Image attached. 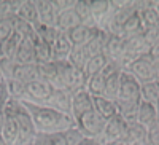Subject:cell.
Instances as JSON below:
<instances>
[{
  "label": "cell",
  "mask_w": 159,
  "mask_h": 145,
  "mask_svg": "<svg viewBox=\"0 0 159 145\" xmlns=\"http://www.w3.org/2000/svg\"><path fill=\"white\" fill-rule=\"evenodd\" d=\"M107 38H108L107 32L102 30V29H97L94 32V35L91 37V40L84 45L86 49L89 51V54L94 56V54H100V53H103V46H105V43H107Z\"/></svg>",
  "instance_id": "4dcf8cb0"
},
{
  "label": "cell",
  "mask_w": 159,
  "mask_h": 145,
  "mask_svg": "<svg viewBox=\"0 0 159 145\" xmlns=\"http://www.w3.org/2000/svg\"><path fill=\"white\" fill-rule=\"evenodd\" d=\"M30 145H32V143H30Z\"/></svg>",
  "instance_id": "f907efd6"
},
{
  "label": "cell",
  "mask_w": 159,
  "mask_h": 145,
  "mask_svg": "<svg viewBox=\"0 0 159 145\" xmlns=\"http://www.w3.org/2000/svg\"><path fill=\"white\" fill-rule=\"evenodd\" d=\"M13 32H15V16H7L0 19V43L8 40Z\"/></svg>",
  "instance_id": "8d00e7d4"
},
{
  "label": "cell",
  "mask_w": 159,
  "mask_h": 145,
  "mask_svg": "<svg viewBox=\"0 0 159 145\" xmlns=\"http://www.w3.org/2000/svg\"><path fill=\"white\" fill-rule=\"evenodd\" d=\"M15 16H16L18 19L24 21V22L30 24L32 27H37V26L40 24V21H38V13H37V8H35L34 0H22Z\"/></svg>",
  "instance_id": "44dd1931"
},
{
  "label": "cell",
  "mask_w": 159,
  "mask_h": 145,
  "mask_svg": "<svg viewBox=\"0 0 159 145\" xmlns=\"http://www.w3.org/2000/svg\"><path fill=\"white\" fill-rule=\"evenodd\" d=\"M137 8H139L143 32L159 26V16H157L156 10L153 8V2H137Z\"/></svg>",
  "instance_id": "e0dca14e"
},
{
  "label": "cell",
  "mask_w": 159,
  "mask_h": 145,
  "mask_svg": "<svg viewBox=\"0 0 159 145\" xmlns=\"http://www.w3.org/2000/svg\"><path fill=\"white\" fill-rule=\"evenodd\" d=\"M75 13L78 15L81 24L89 26V27H97L94 19L91 16V10H89V0H76V5H75ZM99 29V27H97Z\"/></svg>",
  "instance_id": "d6a6232c"
},
{
  "label": "cell",
  "mask_w": 159,
  "mask_h": 145,
  "mask_svg": "<svg viewBox=\"0 0 159 145\" xmlns=\"http://www.w3.org/2000/svg\"><path fill=\"white\" fill-rule=\"evenodd\" d=\"M143 37H145V40H147V43L150 45V48L153 45H156L159 42V26H156V27H151L148 30H145L143 32Z\"/></svg>",
  "instance_id": "b9f144b4"
},
{
  "label": "cell",
  "mask_w": 159,
  "mask_h": 145,
  "mask_svg": "<svg viewBox=\"0 0 159 145\" xmlns=\"http://www.w3.org/2000/svg\"><path fill=\"white\" fill-rule=\"evenodd\" d=\"M92 110H94V101H92V96L84 88L72 93V118L75 123L83 115H86Z\"/></svg>",
  "instance_id": "30bf717a"
},
{
  "label": "cell",
  "mask_w": 159,
  "mask_h": 145,
  "mask_svg": "<svg viewBox=\"0 0 159 145\" xmlns=\"http://www.w3.org/2000/svg\"><path fill=\"white\" fill-rule=\"evenodd\" d=\"M91 54H89V51L86 49V46H73L72 48V53H70V56H69V62L73 65L75 69L78 70H81L84 69V65L88 64Z\"/></svg>",
  "instance_id": "1f68e13d"
},
{
  "label": "cell",
  "mask_w": 159,
  "mask_h": 145,
  "mask_svg": "<svg viewBox=\"0 0 159 145\" xmlns=\"http://www.w3.org/2000/svg\"><path fill=\"white\" fill-rule=\"evenodd\" d=\"M105 82H107V75L102 70L100 73H96L89 77L86 80L84 89L92 96V97H97V96H103V91H105Z\"/></svg>",
  "instance_id": "4316f807"
},
{
  "label": "cell",
  "mask_w": 159,
  "mask_h": 145,
  "mask_svg": "<svg viewBox=\"0 0 159 145\" xmlns=\"http://www.w3.org/2000/svg\"><path fill=\"white\" fill-rule=\"evenodd\" d=\"M57 85L59 89H67L70 93H75L78 89H83L86 85V77L81 70L75 69L69 61L57 62Z\"/></svg>",
  "instance_id": "3957f363"
},
{
  "label": "cell",
  "mask_w": 159,
  "mask_h": 145,
  "mask_svg": "<svg viewBox=\"0 0 159 145\" xmlns=\"http://www.w3.org/2000/svg\"><path fill=\"white\" fill-rule=\"evenodd\" d=\"M148 129L139 124L137 121H126V134L124 140L129 145H147Z\"/></svg>",
  "instance_id": "5bb4252c"
},
{
  "label": "cell",
  "mask_w": 159,
  "mask_h": 145,
  "mask_svg": "<svg viewBox=\"0 0 159 145\" xmlns=\"http://www.w3.org/2000/svg\"><path fill=\"white\" fill-rule=\"evenodd\" d=\"M124 70L129 72L140 85L142 83L156 82L157 77H159V72H157V67H156V61L150 54L132 61Z\"/></svg>",
  "instance_id": "277c9868"
},
{
  "label": "cell",
  "mask_w": 159,
  "mask_h": 145,
  "mask_svg": "<svg viewBox=\"0 0 159 145\" xmlns=\"http://www.w3.org/2000/svg\"><path fill=\"white\" fill-rule=\"evenodd\" d=\"M35 34H37V37H38V40L40 42H43V43H46V45H52L54 43V40H56V37H57V30H56V27L54 26H43V24H38L37 27H35Z\"/></svg>",
  "instance_id": "e575fe53"
},
{
  "label": "cell",
  "mask_w": 159,
  "mask_h": 145,
  "mask_svg": "<svg viewBox=\"0 0 159 145\" xmlns=\"http://www.w3.org/2000/svg\"><path fill=\"white\" fill-rule=\"evenodd\" d=\"M38 43V37L35 35L34 38H25L22 40V43L18 48L16 58L15 61L18 64H37V58H35V45Z\"/></svg>",
  "instance_id": "2e32d148"
},
{
  "label": "cell",
  "mask_w": 159,
  "mask_h": 145,
  "mask_svg": "<svg viewBox=\"0 0 159 145\" xmlns=\"http://www.w3.org/2000/svg\"><path fill=\"white\" fill-rule=\"evenodd\" d=\"M156 67H157V72H159V59H156Z\"/></svg>",
  "instance_id": "681fc988"
},
{
  "label": "cell",
  "mask_w": 159,
  "mask_h": 145,
  "mask_svg": "<svg viewBox=\"0 0 159 145\" xmlns=\"http://www.w3.org/2000/svg\"><path fill=\"white\" fill-rule=\"evenodd\" d=\"M24 38L13 32V35L8 38V40H5L3 43H0V58H5V59H15L16 58V53H18V48L19 45L22 43Z\"/></svg>",
  "instance_id": "484cf974"
},
{
  "label": "cell",
  "mask_w": 159,
  "mask_h": 145,
  "mask_svg": "<svg viewBox=\"0 0 159 145\" xmlns=\"http://www.w3.org/2000/svg\"><path fill=\"white\" fill-rule=\"evenodd\" d=\"M78 145H102V142L99 139H88V137H84Z\"/></svg>",
  "instance_id": "f6af8a7d"
},
{
  "label": "cell",
  "mask_w": 159,
  "mask_h": 145,
  "mask_svg": "<svg viewBox=\"0 0 159 145\" xmlns=\"http://www.w3.org/2000/svg\"><path fill=\"white\" fill-rule=\"evenodd\" d=\"M150 49L151 48L147 43V40H145L143 34H139V35H134L130 38H126L124 40V69L132 61L150 54Z\"/></svg>",
  "instance_id": "8992f818"
},
{
  "label": "cell",
  "mask_w": 159,
  "mask_h": 145,
  "mask_svg": "<svg viewBox=\"0 0 159 145\" xmlns=\"http://www.w3.org/2000/svg\"><path fill=\"white\" fill-rule=\"evenodd\" d=\"M81 24V21H80L78 15L75 13V10H67V11H62L59 13V15L56 16V21H54V27L57 32H64L67 34L69 30H72L73 27H76V26Z\"/></svg>",
  "instance_id": "d6986e66"
},
{
  "label": "cell",
  "mask_w": 159,
  "mask_h": 145,
  "mask_svg": "<svg viewBox=\"0 0 159 145\" xmlns=\"http://www.w3.org/2000/svg\"><path fill=\"white\" fill-rule=\"evenodd\" d=\"M11 16L10 15V7H8V0H0V19Z\"/></svg>",
  "instance_id": "ee69618b"
},
{
  "label": "cell",
  "mask_w": 159,
  "mask_h": 145,
  "mask_svg": "<svg viewBox=\"0 0 159 145\" xmlns=\"http://www.w3.org/2000/svg\"><path fill=\"white\" fill-rule=\"evenodd\" d=\"M38 65V78L46 83H49L52 88L57 85V62H46V64H37Z\"/></svg>",
  "instance_id": "f1b7e54d"
},
{
  "label": "cell",
  "mask_w": 159,
  "mask_h": 145,
  "mask_svg": "<svg viewBox=\"0 0 159 145\" xmlns=\"http://www.w3.org/2000/svg\"><path fill=\"white\" fill-rule=\"evenodd\" d=\"M75 124L83 133L84 137H88V139H100L103 129H105V124H107V120H105L103 116H100L96 110H92V112L83 115Z\"/></svg>",
  "instance_id": "5b68a950"
},
{
  "label": "cell",
  "mask_w": 159,
  "mask_h": 145,
  "mask_svg": "<svg viewBox=\"0 0 159 145\" xmlns=\"http://www.w3.org/2000/svg\"><path fill=\"white\" fill-rule=\"evenodd\" d=\"M27 109L32 123L35 126L37 134H56V133H64V131L70 129L75 126V121L70 115L61 113L54 109H49L46 105H37V104H29L22 102Z\"/></svg>",
  "instance_id": "6da1fadb"
},
{
  "label": "cell",
  "mask_w": 159,
  "mask_h": 145,
  "mask_svg": "<svg viewBox=\"0 0 159 145\" xmlns=\"http://www.w3.org/2000/svg\"><path fill=\"white\" fill-rule=\"evenodd\" d=\"M52 88L49 83L43 80H35L29 85H25V97L22 102H29V104H37V105H45L48 99L51 97Z\"/></svg>",
  "instance_id": "52a82bcc"
},
{
  "label": "cell",
  "mask_w": 159,
  "mask_h": 145,
  "mask_svg": "<svg viewBox=\"0 0 159 145\" xmlns=\"http://www.w3.org/2000/svg\"><path fill=\"white\" fill-rule=\"evenodd\" d=\"M147 145H159V120L148 129Z\"/></svg>",
  "instance_id": "7bdbcfd3"
},
{
  "label": "cell",
  "mask_w": 159,
  "mask_h": 145,
  "mask_svg": "<svg viewBox=\"0 0 159 145\" xmlns=\"http://www.w3.org/2000/svg\"><path fill=\"white\" fill-rule=\"evenodd\" d=\"M73 45L70 43V40L67 38V34L59 32L54 43L51 45V59L52 62H64L69 61V56L72 53Z\"/></svg>",
  "instance_id": "4fadbf2b"
},
{
  "label": "cell",
  "mask_w": 159,
  "mask_h": 145,
  "mask_svg": "<svg viewBox=\"0 0 159 145\" xmlns=\"http://www.w3.org/2000/svg\"><path fill=\"white\" fill-rule=\"evenodd\" d=\"M157 120H159V110L154 107V105L142 101L140 105H139V109H137L135 121H137L139 124H142L143 128L150 129Z\"/></svg>",
  "instance_id": "9a60e30c"
},
{
  "label": "cell",
  "mask_w": 159,
  "mask_h": 145,
  "mask_svg": "<svg viewBox=\"0 0 159 145\" xmlns=\"http://www.w3.org/2000/svg\"><path fill=\"white\" fill-rule=\"evenodd\" d=\"M13 78L24 85H29L35 80H40L38 78V65L37 64H18L16 62V69H15V75Z\"/></svg>",
  "instance_id": "7402d4cb"
},
{
  "label": "cell",
  "mask_w": 159,
  "mask_h": 145,
  "mask_svg": "<svg viewBox=\"0 0 159 145\" xmlns=\"http://www.w3.org/2000/svg\"><path fill=\"white\" fill-rule=\"evenodd\" d=\"M150 56L156 61V59H159V42L156 43V45H153L151 46V49H150Z\"/></svg>",
  "instance_id": "bcb514c9"
},
{
  "label": "cell",
  "mask_w": 159,
  "mask_h": 145,
  "mask_svg": "<svg viewBox=\"0 0 159 145\" xmlns=\"http://www.w3.org/2000/svg\"><path fill=\"white\" fill-rule=\"evenodd\" d=\"M103 54L110 64H115L116 67L124 70V38L108 34L107 43L103 46Z\"/></svg>",
  "instance_id": "ba28073f"
},
{
  "label": "cell",
  "mask_w": 159,
  "mask_h": 145,
  "mask_svg": "<svg viewBox=\"0 0 159 145\" xmlns=\"http://www.w3.org/2000/svg\"><path fill=\"white\" fill-rule=\"evenodd\" d=\"M45 105L49 107V109H54V110L61 112V113H65V115L72 116V93L67 91V89L54 88L51 97L48 99V102Z\"/></svg>",
  "instance_id": "8fae6325"
},
{
  "label": "cell",
  "mask_w": 159,
  "mask_h": 145,
  "mask_svg": "<svg viewBox=\"0 0 159 145\" xmlns=\"http://www.w3.org/2000/svg\"><path fill=\"white\" fill-rule=\"evenodd\" d=\"M64 136H65V139H67V143H69V145H78L80 142L84 139L83 133L76 128V124L72 126V128L67 129V131H64Z\"/></svg>",
  "instance_id": "ab89813d"
},
{
  "label": "cell",
  "mask_w": 159,
  "mask_h": 145,
  "mask_svg": "<svg viewBox=\"0 0 159 145\" xmlns=\"http://www.w3.org/2000/svg\"><path fill=\"white\" fill-rule=\"evenodd\" d=\"M140 94H142V101L148 102L159 110V85L157 80L156 82H150V83H142L140 85Z\"/></svg>",
  "instance_id": "f546056e"
},
{
  "label": "cell",
  "mask_w": 159,
  "mask_h": 145,
  "mask_svg": "<svg viewBox=\"0 0 159 145\" xmlns=\"http://www.w3.org/2000/svg\"><path fill=\"white\" fill-rule=\"evenodd\" d=\"M110 62H108V59L105 58V54L103 53H100V54H94V56H91L89 58V61H88V64L84 65V69H83V73H84V77H86V80L89 77H92V75H96V73H100L105 67H107Z\"/></svg>",
  "instance_id": "83f0119b"
},
{
  "label": "cell",
  "mask_w": 159,
  "mask_h": 145,
  "mask_svg": "<svg viewBox=\"0 0 159 145\" xmlns=\"http://www.w3.org/2000/svg\"><path fill=\"white\" fill-rule=\"evenodd\" d=\"M91 16L94 19L99 29H103L111 15V3L110 0H89Z\"/></svg>",
  "instance_id": "7c38bea8"
},
{
  "label": "cell",
  "mask_w": 159,
  "mask_h": 145,
  "mask_svg": "<svg viewBox=\"0 0 159 145\" xmlns=\"http://www.w3.org/2000/svg\"><path fill=\"white\" fill-rule=\"evenodd\" d=\"M35 58H37V64H46V62H51V46L40 42L35 45Z\"/></svg>",
  "instance_id": "f35d334b"
},
{
  "label": "cell",
  "mask_w": 159,
  "mask_h": 145,
  "mask_svg": "<svg viewBox=\"0 0 159 145\" xmlns=\"http://www.w3.org/2000/svg\"><path fill=\"white\" fill-rule=\"evenodd\" d=\"M52 5H54V10L59 15V13H62V11H67V10L75 8L76 0H52Z\"/></svg>",
  "instance_id": "60d3db41"
},
{
  "label": "cell",
  "mask_w": 159,
  "mask_h": 145,
  "mask_svg": "<svg viewBox=\"0 0 159 145\" xmlns=\"http://www.w3.org/2000/svg\"><path fill=\"white\" fill-rule=\"evenodd\" d=\"M139 34H143V29H142V21H140V15H139V8L132 13V15L124 21L123 27H121V34L119 37H123L124 40L126 38H130L134 35H139Z\"/></svg>",
  "instance_id": "cb8c5ba5"
},
{
  "label": "cell",
  "mask_w": 159,
  "mask_h": 145,
  "mask_svg": "<svg viewBox=\"0 0 159 145\" xmlns=\"http://www.w3.org/2000/svg\"><path fill=\"white\" fill-rule=\"evenodd\" d=\"M0 137H2L8 145H16L18 140V123L11 115L3 113V121L0 128Z\"/></svg>",
  "instance_id": "603a6c76"
},
{
  "label": "cell",
  "mask_w": 159,
  "mask_h": 145,
  "mask_svg": "<svg viewBox=\"0 0 159 145\" xmlns=\"http://www.w3.org/2000/svg\"><path fill=\"white\" fill-rule=\"evenodd\" d=\"M96 30H97V27H89V26L80 24L67 32V38L70 40V43L73 46H83L91 40V37L94 35Z\"/></svg>",
  "instance_id": "ffe728a7"
},
{
  "label": "cell",
  "mask_w": 159,
  "mask_h": 145,
  "mask_svg": "<svg viewBox=\"0 0 159 145\" xmlns=\"http://www.w3.org/2000/svg\"><path fill=\"white\" fill-rule=\"evenodd\" d=\"M15 69H16V61H15V59H5V58H0V77H2L5 82L13 80V75H15Z\"/></svg>",
  "instance_id": "74e56055"
},
{
  "label": "cell",
  "mask_w": 159,
  "mask_h": 145,
  "mask_svg": "<svg viewBox=\"0 0 159 145\" xmlns=\"http://www.w3.org/2000/svg\"><path fill=\"white\" fill-rule=\"evenodd\" d=\"M37 13H38V21L43 26H54L57 13L52 5V0H34Z\"/></svg>",
  "instance_id": "ac0fdd59"
},
{
  "label": "cell",
  "mask_w": 159,
  "mask_h": 145,
  "mask_svg": "<svg viewBox=\"0 0 159 145\" xmlns=\"http://www.w3.org/2000/svg\"><path fill=\"white\" fill-rule=\"evenodd\" d=\"M107 145H129L126 140H116V142H111V143H107Z\"/></svg>",
  "instance_id": "7dc6e473"
},
{
  "label": "cell",
  "mask_w": 159,
  "mask_h": 145,
  "mask_svg": "<svg viewBox=\"0 0 159 145\" xmlns=\"http://www.w3.org/2000/svg\"><path fill=\"white\" fill-rule=\"evenodd\" d=\"M140 102H142L140 83L129 72L123 70L118 97L115 101L116 107H118V113L126 121H135V115H137V109H139Z\"/></svg>",
  "instance_id": "7a4b0ae2"
},
{
  "label": "cell",
  "mask_w": 159,
  "mask_h": 145,
  "mask_svg": "<svg viewBox=\"0 0 159 145\" xmlns=\"http://www.w3.org/2000/svg\"><path fill=\"white\" fill-rule=\"evenodd\" d=\"M124 134H126V120L118 113L113 118L107 120V124H105V129L99 140L102 142V145H107L116 140H124Z\"/></svg>",
  "instance_id": "9c48e42d"
},
{
  "label": "cell",
  "mask_w": 159,
  "mask_h": 145,
  "mask_svg": "<svg viewBox=\"0 0 159 145\" xmlns=\"http://www.w3.org/2000/svg\"><path fill=\"white\" fill-rule=\"evenodd\" d=\"M92 101H94V110L100 116H103L105 120H110V118H113L115 115H118V107H116L115 101L107 99L103 96L92 97Z\"/></svg>",
  "instance_id": "d4e9b609"
},
{
  "label": "cell",
  "mask_w": 159,
  "mask_h": 145,
  "mask_svg": "<svg viewBox=\"0 0 159 145\" xmlns=\"http://www.w3.org/2000/svg\"><path fill=\"white\" fill-rule=\"evenodd\" d=\"M5 85H7V93H8V97L10 99H15V101H24V97H25V85L24 83H21V82H18V80H8V82H5Z\"/></svg>",
  "instance_id": "d590c367"
},
{
  "label": "cell",
  "mask_w": 159,
  "mask_h": 145,
  "mask_svg": "<svg viewBox=\"0 0 159 145\" xmlns=\"http://www.w3.org/2000/svg\"><path fill=\"white\" fill-rule=\"evenodd\" d=\"M0 145H8V143H7V142L2 139V137H0Z\"/></svg>",
  "instance_id": "c3c4849f"
},
{
  "label": "cell",
  "mask_w": 159,
  "mask_h": 145,
  "mask_svg": "<svg viewBox=\"0 0 159 145\" xmlns=\"http://www.w3.org/2000/svg\"><path fill=\"white\" fill-rule=\"evenodd\" d=\"M32 145H69L64 133H56V134H37Z\"/></svg>",
  "instance_id": "836d02e7"
}]
</instances>
